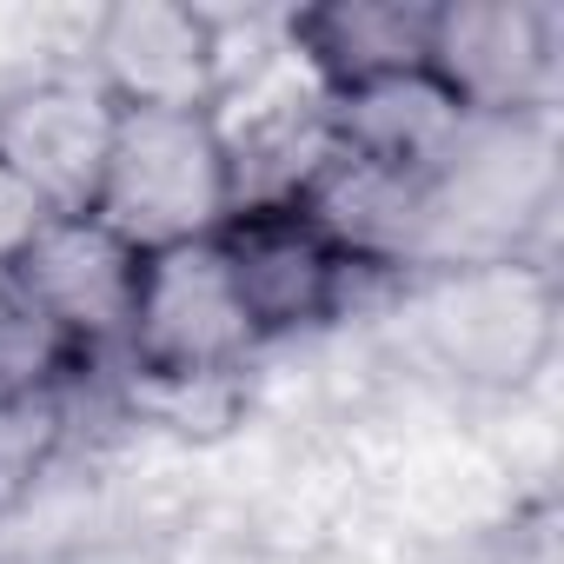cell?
I'll list each match as a JSON object with an SVG mask.
<instances>
[{
  "mask_svg": "<svg viewBox=\"0 0 564 564\" xmlns=\"http://www.w3.org/2000/svg\"><path fill=\"white\" fill-rule=\"evenodd\" d=\"M87 213L100 226H113L133 252L213 239L232 219V173H226V147L213 133V113L120 107Z\"/></svg>",
  "mask_w": 564,
  "mask_h": 564,
  "instance_id": "obj_1",
  "label": "cell"
},
{
  "mask_svg": "<svg viewBox=\"0 0 564 564\" xmlns=\"http://www.w3.org/2000/svg\"><path fill=\"white\" fill-rule=\"evenodd\" d=\"M259 326L219 252V239H186L140 259V300L120 346V372L140 379H226L259 352Z\"/></svg>",
  "mask_w": 564,
  "mask_h": 564,
  "instance_id": "obj_2",
  "label": "cell"
},
{
  "mask_svg": "<svg viewBox=\"0 0 564 564\" xmlns=\"http://www.w3.org/2000/svg\"><path fill=\"white\" fill-rule=\"evenodd\" d=\"M94 87L113 107L147 113H213L232 80V34L206 8L180 0H120L87 28Z\"/></svg>",
  "mask_w": 564,
  "mask_h": 564,
  "instance_id": "obj_3",
  "label": "cell"
},
{
  "mask_svg": "<svg viewBox=\"0 0 564 564\" xmlns=\"http://www.w3.org/2000/svg\"><path fill=\"white\" fill-rule=\"evenodd\" d=\"M557 34L538 0H445L425 67L471 120H538L557 94Z\"/></svg>",
  "mask_w": 564,
  "mask_h": 564,
  "instance_id": "obj_4",
  "label": "cell"
},
{
  "mask_svg": "<svg viewBox=\"0 0 564 564\" xmlns=\"http://www.w3.org/2000/svg\"><path fill=\"white\" fill-rule=\"evenodd\" d=\"M213 239L239 279L259 339H293L339 319L352 300V279L372 272L346 259L306 206H239Z\"/></svg>",
  "mask_w": 564,
  "mask_h": 564,
  "instance_id": "obj_5",
  "label": "cell"
},
{
  "mask_svg": "<svg viewBox=\"0 0 564 564\" xmlns=\"http://www.w3.org/2000/svg\"><path fill=\"white\" fill-rule=\"evenodd\" d=\"M140 259L147 252H133L94 213H54L14 265L34 286V300L47 306V319L61 326V339L87 366H100L127 346L133 300H140Z\"/></svg>",
  "mask_w": 564,
  "mask_h": 564,
  "instance_id": "obj_6",
  "label": "cell"
},
{
  "mask_svg": "<svg viewBox=\"0 0 564 564\" xmlns=\"http://www.w3.org/2000/svg\"><path fill=\"white\" fill-rule=\"evenodd\" d=\"M120 107L74 74L0 94V166H14L54 213H87Z\"/></svg>",
  "mask_w": 564,
  "mask_h": 564,
  "instance_id": "obj_7",
  "label": "cell"
},
{
  "mask_svg": "<svg viewBox=\"0 0 564 564\" xmlns=\"http://www.w3.org/2000/svg\"><path fill=\"white\" fill-rule=\"evenodd\" d=\"M465 127H471V113L452 100V87L432 67L386 74V80L333 94V147L366 160V166H386V173H425L432 180Z\"/></svg>",
  "mask_w": 564,
  "mask_h": 564,
  "instance_id": "obj_8",
  "label": "cell"
},
{
  "mask_svg": "<svg viewBox=\"0 0 564 564\" xmlns=\"http://www.w3.org/2000/svg\"><path fill=\"white\" fill-rule=\"evenodd\" d=\"M432 0H326V8L286 14V47L326 80V94L386 80V74H419L432 61Z\"/></svg>",
  "mask_w": 564,
  "mask_h": 564,
  "instance_id": "obj_9",
  "label": "cell"
},
{
  "mask_svg": "<svg viewBox=\"0 0 564 564\" xmlns=\"http://www.w3.org/2000/svg\"><path fill=\"white\" fill-rule=\"evenodd\" d=\"M74 372L94 366L61 339L21 265H0V386H74Z\"/></svg>",
  "mask_w": 564,
  "mask_h": 564,
  "instance_id": "obj_10",
  "label": "cell"
},
{
  "mask_svg": "<svg viewBox=\"0 0 564 564\" xmlns=\"http://www.w3.org/2000/svg\"><path fill=\"white\" fill-rule=\"evenodd\" d=\"M74 386H0V505H14L67 438Z\"/></svg>",
  "mask_w": 564,
  "mask_h": 564,
  "instance_id": "obj_11",
  "label": "cell"
},
{
  "mask_svg": "<svg viewBox=\"0 0 564 564\" xmlns=\"http://www.w3.org/2000/svg\"><path fill=\"white\" fill-rule=\"evenodd\" d=\"M127 399H133V412H153L160 425H173L186 438L193 432L213 438L239 419V372H226V379H140V372H127Z\"/></svg>",
  "mask_w": 564,
  "mask_h": 564,
  "instance_id": "obj_12",
  "label": "cell"
},
{
  "mask_svg": "<svg viewBox=\"0 0 564 564\" xmlns=\"http://www.w3.org/2000/svg\"><path fill=\"white\" fill-rule=\"evenodd\" d=\"M47 219H54V206H47L14 166H0V265H14V259L41 239Z\"/></svg>",
  "mask_w": 564,
  "mask_h": 564,
  "instance_id": "obj_13",
  "label": "cell"
}]
</instances>
